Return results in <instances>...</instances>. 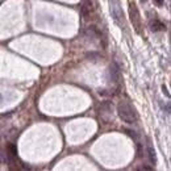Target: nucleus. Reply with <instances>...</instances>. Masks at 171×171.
<instances>
[{
	"label": "nucleus",
	"mask_w": 171,
	"mask_h": 171,
	"mask_svg": "<svg viewBox=\"0 0 171 171\" xmlns=\"http://www.w3.org/2000/svg\"><path fill=\"white\" fill-rule=\"evenodd\" d=\"M117 113H118V116H120L121 120L124 122H126V124H134V122L138 120V115H137L136 108L130 103L125 102V100H122V102L118 103Z\"/></svg>",
	"instance_id": "obj_1"
},
{
	"label": "nucleus",
	"mask_w": 171,
	"mask_h": 171,
	"mask_svg": "<svg viewBox=\"0 0 171 171\" xmlns=\"http://www.w3.org/2000/svg\"><path fill=\"white\" fill-rule=\"evenodd\" d=\"M109 2H111V13L113 20L120 26H122V24H124V13H122V9L120 7V2L118 0H109Z\"/></svg>",
	"instance_id": "obj_2"
},
{
	"label": "nucleus",
	"mask_w": 171,
	"mask_h": 171,
	"mask_svg": "<svg viewBox=\"0 0 171 171\" xmlns=\"http://www.w3.org/2000/svg\"><path fill=\"white\" fill-rule=\"evenodd\" d=\"M108 74H109V79H111L112 83H118L121 80V70H120V66H118L116 62L111 63L109 70H108Z\"/></svg>",
	"instance_id": "obj_3"
},
{
	"label": "nucleus",
	"mask_w": 171,
	"mask_h": 171,
	"mask_svg": "<svg viewBox=\"0 0 171 171\" xmlns=\"http://www.w3.org/2000/svg\"><path fill=\"white\" fill-rule=\"evenodd\" d=\"M83 34H84L88 39H95V38L99 37V30L96 29V26H90V28H87L84 30V33Z\"/></svg>",
	"instance_id": "obj_4"
},
{
	"label": "nucleus",
	"mask_w": 171,
	"mask_h": 171,
	"mask_svg": "<svg viewBox=\"0 0 171 171\" xmlns=\"http://www.w3.org/2000/svg\"><path fill=\"white\" fill-rule=\"evenodd\" d=\"M147 157H149V161H150L153 165L157 163V153L154 150V147H153V145L150 143V141L147 142Z\"/></svg>",
	"instance_id": "obj_5"
},
{
	"label": "nucleus",
	"mask_w": 171,
	"mask_h": 171,
	"mask_svg": "<svg viewBox=\"0 0 171 171\" xmlns=\"http://www.w3.org/2000/svg\"><path fill=\"white\" fill-rule=\"evenodd\" d=\"M86 58L90 61V62H99L100 59H102V55L99 54V53L96 51H90L86 54Z\"/></svg>",
	"instance_id": "obj_6"
},
{
	"label": "nucleus",
	"mask_w": 171,
	"mask_h": 171,
	"mask_svg": "<svg viewBox=\"0 0 171 171\" xmlns=\"http://www.w3.org/2000/svg\"><path fill=\"white\" fill-rule=\"evenodd\" d=\"M150 29L153 32H159V30H163L165 29V25L158 20H154V21H150Z\"/></svg>",
	"instance_id": "obj_7"
},
{
	"label": "nucleus",
	"mask_w": 171,
	"mask_h": 171,
	"mask_svg": "<svg viewBox=\"0 0 171 171\" xmlns=\"http://www.w3.org/2000/svg\"><path fill=\"white\" fill-rule=\"evenodd\" d=\"M126 134L129 136V137H132L134 139V141H138V136H137V133H136L134 130H130V129H126Z\"/></svg>",
	"instance_id": "obj_8"
},
{
	"label": "nucleus",
	"mask_w": 171,
	"mask_h": 171,
	"mask_svg": "<svg viewBox=\"0 0 171 171\" xmlns=\"http://www.w3.org/2000/svg\"><path fill=\"white\" fill-rule=\"evenodd\" d=\"M9 151H11V155L15 157L17 154V151H16V146L15 145H9Z\"/></svg>",
	"instance_id": "obj_9"
},
{
	"label": "nucleus",
	"mask_w": 171,
	"mask_h": 171,
	"mask_svg": "<svg viewBox=\"0 0 171 171\" xmlns=\"http://www.w3.org/2000/svg\"><path fill=\"white\" fill-rule=\"evenodd\" d=\"M162 109H163V111H166V113H170V103L162 104Z\"/></svg>",
	"instance_id": "obj_10"
},
{
	"label": "nucleus",
	"mask_w": 171,
	"mask_h": 171,
	"mask_svg": "<svg viewBox=\"0 0 171 171\" xmlns=\"http://www.w3.org/2000/svg\"><path fill=\"white\" fill-rule=\"evenodd\" d=\"M162 91H163V94H165L166 96H167V98H170V92H169V90H167V87H166L165 84L162 86Z\"/></svg>",
	"instance_id": "obj_11"
},
{
	"label": "nucleus",
	"mask_w": 171,
	"mask_h": 171,
	"mask_svg": "<svg viewBox=\"0 0 171 171\" xmlns=\"http://www.w3.org/2000/svg\"><path fill=\"white\" fill-rule=\"evenodd\" d=\"M153 2H154V4H157L158 7H162L165 4V0H153Z\"/></svg>",
	"instance_id": "obj_12"
},
{
	"label": "nucleus",
	"mask_w": 171,
	"mask_h": 171,
	"mask_svg": "<svg viewBox=\"0 0 171 171\" xmlns=\"http://www.w3.org/2000/svg\"><path fill=\"white\" fill-rule=\"evenodd\" d=\"M141 170H145V171H151V170H153V167H150V166H146V165H143L142 167H141Z\"/></svg>",
	"instance_id": "obj_13"
},
{
	"label": "nucleus",
	"mask_w": 171,
	"mask_h": 171,
	"mask_svg": "<svg viewBox=\"0 0 171 171\" xmlns=\"http://www.w3.org/2000/svg\"><path fill=\"white\" fill-rule=\"evenodd\" d=\"M141 2H143V3H145V2H146V0H141Z\"/></svg>",
	"instance_id": "obj_14"
}]
</instances>
